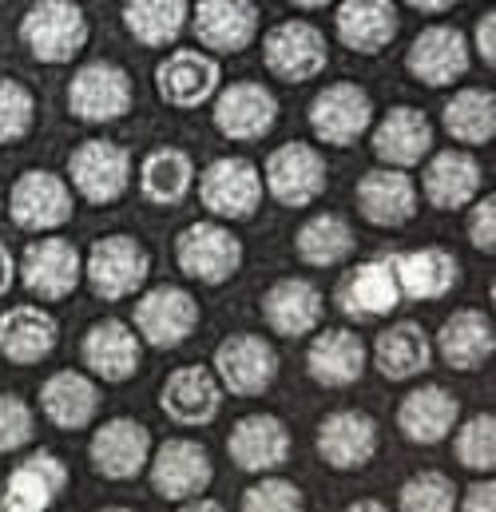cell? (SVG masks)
<instances>
[{"mask_svg": "<svg viewBox=\"0 0 496 512\" xmlns=\"http://www.w3.org/2000/svg\"><path fill=\"white\" fill-rule=\"evenodd\" d=\"M445 131L461 143V147H485L496 135V96L489 88H461L445 112H441Z\"/></svg>", "mask_w": 496, "mask_h": 512, "instance_id": "obj_41", "label": "cell"}, {"mask_svg": "<svg viewBox=\"0 0 496 512\" xmlns=\"http://www.w3.org/2000/svg\"><path fill=\"white\" fill-rule=\"evenodd\" d=\"M350 509H381V501H354Z\"/></svg>", "mask_w": 496, "mask_h": 512, "instance_id": "obj_53", "label": "cell"}, {"mask_svg": "<svg viewBox=\"0 0 496 512\" xmlns=\"http://www.w3.org/2000/svg\"><path fill=\"white\" fill-rule=\"evenodd\" d=\"M8 215L20 231L52 235L72 219V187L56 171H24L8 191Z\"/></svg>", "mask_w": 496, "mask_h": 512, "instance_id": "obj_9", "label": "cell"}, {"mask_svg": "<svg viewBox=\"0 0 496 512\" xmlns=\"http://www.w3.org/2000/svg\"><path fill=\"white\" fill-rule=\"evenodd\" d=\"M36 433V417L28 409L24 397L16 393H0V453H16L32 441Z\"/></svg>", "mask_w": 496, "mask_h": 512, "instance_id": "obj_46", "label": "cell"}, {"mask_svg": "<svg viewBox=\"0 0 496 512\" xmlns=\"http://www.w3.org/2000/svg\"><path fill=\"white\" fill-rule=\"evenodd\" d=\"M457 417H461V405L441 385H417L397 405V429L413 445H441L457 429Z\"/></svg>", "mask_w": 496, "mask_h": 512, "instance_id": "obj_32", "label": "cell"}, {"mask_svg": "<svg viewBox=\"0 0 496 512\" xmlns=\"http://www.w3.org/2000/svg\"><path fill=\"white\" fill-rule=\"evenodd\" d=\"M370 358L381 378H389V382H413L433 362V338L425 334L421 322H393L389 330L377 334Z\"/></svg>", "mask_w": 496, "mask_h": 512, "instance_id": "obj_35", "label": "cell"}, {"mask_svg": "<svg viewBox=\"0 0 496 512\" xmlns=\"http://www.w3.org/2000/svg\"><path fill=\"white\" fill-rule=\"evenodd\" d=\"M461 505H465V512H493L496 509V485L493 481H473Z\"/></svg>", "mask_w": 496, "mask_h": 512, "instance_id": "obj_48", "label": "cell"}, {"mask_svg": "<svg viewBox=\"0 0 496 512\" xmlns=\"http://www.w3.org/2000/svg\"><path fill=\"white\" fill-rule=\"evenodd\" d=\"M0 215H4V191H0Z\"/></svg>", "mask_w": 496, "mask_h": 512, "instance_id": "obj_54", "label": "cell"}, {"mask_svg": "<svg viewBox=\"0 0 496 512\" xmlns=\"http://www.w3.org/2000/svg\"><path fill=\"white\" fill-rule=\"evenodd\" d=\"M306 505L302 489L286 477H262L243 493V509L247 512H294Z\"/></svg>", "mask_w": 496, "mask_h": 512, "instance_id": "obj_45", "label": "cell"}, {"mask_svg": "<svg viewBox=\"0 0 496 512\" xmlns=\"http://www.w3.org/2000/svg\"><path fill=\"white\" fill-rule=\"evenodd\" d=\"M294 8H306V12H314V8H326V4H334V0H290Z\"/></svg>", "mask_w": 496, "mask_h": 512, "instance_id": "obj_52", "label": "cell"}, {"mask_svg": "<svg viewBox=\"0 0 496 512\" xmlns=\"http://www.w3.org/2000/svg\"><path fill=\"white\" fill-rule=\"evenodd\" d=\"M151 274V255L131 235H104L84 255V278L104 302H124L135 290H143Z\"/></svg>", "mask_w": 496, "mask_h": 512, "instance_id": "obj_3", "label": "cell"}, {"mask_svg": "<svg viewBox=\"0 0 496 512\" xmlns=\"http://www.w3.org/2000/svg\"><path fill=\"white\" fill-rule=\"evenodd\" d=\"M68 179H72L68 187L84 203L112 207L131 187V155L116 139H84L68 159Z\"/></svg>", "mask_w": 496, "mask_h": 512, "instance_id": "obj_2", "label": "cell"}, {"mask_svg": "<svg viewBox=\"0 0 496 512\" xmlns=\"http://www.w3.org/2000/svg\"><path fill=\"white\" fill-rule=\"evenodd\" d=\"M322 294L314 282L306 278H278L266 294H262V318L278 338H306L318 330L322 322Z\"/></svg>", "mask_w": 496, "mask_h": 512, "instance_id": "obj_28", "label": "cell"}, {"mask_svg": "<svg viewBox=\"0 0 496 512\" xmlns=\"http://www.w3.org/2000/svg\"><path fill=\"white\" fill-rule=\"evenodd\" d=\"M20 36L40 64H72L88 48L92 24L76 0H36L20 20Z\"/></svg>", "mask_w": 496, "mask_h": 512, "instance_id": "obj_1", "label": "cell"}, {"mask_svg": "<svg viewBox=\"0 0 496 512\" xmlns=\"http://www.w3.org/2000/svg\"><path fill=\"white\" fill-rule=\"evenodd\" d=\"M32 124H36V96L28 92V84L0 76V147L20 143Z\"/></svg>", "mask_w": 496, "mask_h": 512, "instance_id": "obj_43", "label": "cell"}, {"mask_svg": "<svg viewBox=\"0 0 496 512\" xmlns=\"http://www.w3.org/2000/svg\"><path fill=\"white\" fill-rule=\"evenodd\" d=\"M16 274L32 298L64 302L84 278V255L76 251V243L60 239V235H40L20 251Z\"/></svg>", "mask_w": 496, "mask_h": 512, "instance_id": "obj_5", "label": "cell"}, {"mask_svg": "<svg viewBox=\"0 0 496 512\" xmlns=\"http://www.w3.org/2000/svg\"><path fill=\"white\" fill-rule=\"evenodd\" d=\"M473 211H469V243L481 251V255H493L496 251V199L493 195H485V199H473L469 203Z\"/></svg>", "mask_w": 496, "mask_h": 512, "instance_id": "obj_47", "label": "cell"}, {"mask_svg": "<svg viewBox=\"0 0 496 512\" xmlns=\"http://www.w3.org/2000/svg\"><path fill=\"white\" fill-rule=\"evenodd\" d=\"M147 465H151L155 497L175 501V505H187V501L203 497L207 485L215 481L211 453L199 441H187V437H175V441H163L159 449H151Z\"/></svg>", "mask_w": 496, "mask_h": 512, "instance_id": "obj_10", "label": "cell"}, {"mask_svg": "<svg viewBox=\"0 0 496 512\" xmlns=\"http://www.w3.org/2000/svg\"><path fill=\"white\" fill-rule=\"evenodd\" d=\"M215 96H219L215 100V128L235 143H254L262 135H270L278 124V100L258 80H239Z\"/></svg>", "mask_w": 496, "mask_h": 512, "instance_id": "obj_19", "label": "cell"}, {"mask_svg": "<svg viewBox=\"0 0 496 512\" xmlns=\"http://www.w3.org/2000/svg\"><path fill=\"white\" fill-rule=\"evenodd\" d=\"M370 362L366 342L358 338V330L346 326H330V330H314V342L306 350V374L326 389H350L362 382Z\"/></svg>", "mask_w": 496, "mask_h": 512, "instance_id": "obj_23", "label": "cell"}, {"mask_svg": "<svg viewBox=\"0 0 496 512\" xmlns=\"http://www.w3.org/2000/svg\"><path fill=\"white\" fill-rule=\"evenodd\" d=\"M68 489V465L56 453H28L4 481L0 505L12 512H40L56 505Z\"/></svg>", "mask_w": 496, "mask_h": 512, "instance_id": "obj_24", "label": "cell"}, {"mask_svg": "<svg viewBox=\"0 0 496 512\" xmlns=\"http://www.w3.org/2000/svg\"><path fill=\"white\" fill-rule=\"evenodd\" d=\"M80 354H84V366H88V374H92L96 382L120 385V382H127V378H135L143 350H139V334H135L127 322L108 318V322H96V326L84 334Z\"/></svg>", "mask_w": 496, "mask_h": 512, "instance_id": "obj_30", "label": "cell"}, {"mask_svg": "<svg viewBox=\"0 0 496 512\" xmlns=\"http://www.w3.org/2000/svg\"><path fill=\"white\" fill-rule=\"evenodd\" d=\"M469 60H473L469 40H465V32H457L453 24H433V28H425V32L409 44V52H405L409 76H413L417 84H425V88H449V84H457V80L469 72Z\"/></svg>", "mask_w": 496, "mask_h": 512, "instance_id": "obj_17", "label": "cell"}, {"mask_svg": "<svg viewBox=\"0 0 496 512\" xmlns=\"http://www.w3.org/2000/svg\"><path fill=\"white\" fill-rule=\"evenodd\" d=\"M215 378L231 397H262L278 378V354L262 334H231L215 350Z\"/></svg>", "mask_w": 496, "mask_h": 512, "instance_id": "obj_14", "label": "cell"}, {"mask_svg": "<svg viewBox=\"0 0 496 512\" xmlns=\"http://www.w3.org/2000/svg\"><path fill=\"white\" fill-rule=\"evenodd\" d=\"M199 330V302L191 290L155 286L135 302V334L155 350H175Z\"/></svg>", "mask_w": 496, "mask_h": 512, "instance_id": "obj_12", "label": "cell"}, {"mask_svg": "<svg viewBox=\"0 0 496 512\" xmlns=\"http://www.w3.org/2000/svg\"><path fill=\"white\" fill-rule=\"evenodd\" d=\"M314 445L318 457L338 473L366 469L377 453V421L362 409H338L318 425Z\"/></svg>", "mask_w": 496, "mask_h": 512, "instance_id": "obj_20", "label": "cell"}, {"mask_svg": "<svg viewBox=\"0 0 496 512\" xmlns=\"http://www.w3.org/2000/svg\"><path fill=\"white\" fill-rule=\"evenodd\" d=\"M199 199L211 215L219 219H250L262 203V171L250 159H211L207 171L199 175Z\"/></svg>", "mask_w": 496, "mask_h": 512, "instance_id": "obj_15", "label": "cell"}, {"mask_svg": "<svg viewBox=\"0 0 496 512\" xmlns=\"http://www.w3.org/2000/svg\"><path fill=\"white\" fill-rule=\"evenodd\" d=\"M195 187V159L183 147H155L139 163V191L155 207H179Z\"/></svg>", "mask_w": 496, "mask_h": 512, "instance_id": "obj_38", "label": "cell"}, {"mask_svg": "<svg viewBox=\"0 0 496 512\" xmlns=\"http://www.w3.org/2000/svg\"><path fill=\"white\" fill-rule=\"evenodd\" d=\"M358 215L370 223V227H381V231H397L405 227L413 215H417V183L405 167H373L358 179Z\"/></svg>", "mask_w": 496, "mask_h": 512, "instance_id": "obj_16", "label": "cell"}, {"mask_svg": "<svg viewBox=\"0 0 496 512\" xmlns=\"http://www.w3.org/2000/svg\"><path fill=\"white\" fill-rule=\"evenodd\" d=\"M477 52L485 64H496V12H485L477 20Z\"/></svg>", "mask_w": 496, "mask_h": 512, "instance_id": "obj_49", "label": "cell"}, {"mask_svg": "<svg viewBox=\"0 0 496 512\" xmlns=\"http://www.w3.org/2000/svg\"><path fill=\"white\" fill-rule=\"evenodd\" d=\"M334 32L350 52L377 56L397 36V8L389 0H342L334 12Z\"/></svg>", "mask_w": 496, "mask_h": 512, "instance_id": "obj_36", "label": "cell"}, {"mask_svg": "<svg viewBox=\"0 0 496 512\" xmlns=\"http://www.w3.org/2000/svg\"><path fill=\"white\" fill-rule=\"evenodd\" d=\"M262 60H266V68L278 80L306 84V80H314L326 68L330 48H326V36H322L318 24H310V20H282V24H274L262 36Z\"/></svg>", "mask_w": 496, "mask_h": 512, "instance_id": "obj_8", "label": "cell"}, {"mask_svg": "<svg viewBox=\"0 0 496 512\" xmlns=\"http://www.w3.org/2000/svg\"><path fill=\"white\" fill-rule=\"evenodd\" d=\"M409 8H417V12H449L457 0H405Z\"/></svg>", "mask_w": 496, "mask_h": 512, "instance_id": "obj_51", "label": "cell"}, {"mask_svg": "<svg viewBox=\"0 0 496 512\" xmlns=\"http://www.w3.org/2000/svg\"><path fill=\"white\" fill-rule=\"evenodd\" d=\"M12 278H16V258H12V251L0 243V294H8Z\"/></svg>", "mask_w": 496, "mask_h": 512, "instance_id": "obj_50", "label": "cell"}, {"mask_svg": "<svg viewBox=\"0 0 496 512\" xmlns=\"http://www.w3.org/2000/svg\"><path fill=\"white\" fill-rule=\"evenodd\" d=\"M175 262L191 282L203 286H223L239 274L243 266V243L231 227L219 223H191L175 239Z\"/></svg>", "mask_w": 496, "mask_h": 512, "instance_id": "obj_6", "label": "cell"}, {"mask_svg": "<svg viewBox=\"0 0 496 512\" xmlns=\"http://www.w3.org/2000/svg\"><path fill=\"white\" fill-rule=\"evenodd\" d=\"M131 104H135L131 76L112 60H92L76 68L68 84V112L80 124H116L131 112Z\"/></svg>", "mask_w": 496, "mask_h": 512, "instance_id": "obj_4", "label": "cell"}, {"mask_svg": "<svg viewBox=\"0 0 496 512\" xmlns=\"http://www.w3.org/2000/svg\"><path fill=\"white\" fill-rule=\"evenodd\" d=\"M191 24L207 52L239 56L258 36V4L254 0H199L191 12Z\"/></svg>", "mask_w": 496, "mask_h": 512, "instance_id": "obj_22", "label": "cell"}, {"mask_svg": "<svg viewBox=\"0 0 496 512\" xmlns=\"http://www.w3.org/2000/svg\"><path fill=\"white\" fill-rule=\"evenodd\" d=\"M334 302L354 322L389 318L401 306V286H397L393 255H373L366 262H358L354 270H346V278L334 290Z\"/></svg>", "mask_w": 496, "mask_h": 512, "instance_id": "obj_13", "label": "cell"}, {"mask_svg": "<svg viewBox=\"0 0 496 512\" xmlns=\"http://www.w3.org/2000/svg\"><path fill=\"white\" fill-rule=\"evenodd\" d=\"M393 270H397L401 298H413V302H441L461 278L457 255L445 247H417V251L393 255Z\"/></svg>", "mask_w": 496, "mask_h": 512, "instance_id": "obj_34", "label": "cell"}, {"mask_svg": "<svg viewBox=\"0 0 496 512\" xmlns=\"http://www.w3.org/2000/svg\"><path fill=\"white\" fill-rule=\"evenodd\" d=\"M151 429L139 425L135 417H112L104 421L96 433H92V445H88V457H92V469L108 481H131L147 469L151 461Z\"/></svg>", "mask_w": 496, "mask_h": 512, "instance_id": "obj_18", "label": "cell"}, {"mask_svg": "<svg viewBox=\"0 0 496 512\" xmlns=\"http://www.w3.org/2000/svg\"><path fill=\"white\" fill-rule=\"evenodd\" d=\"M159 409L179 425H211L223 409V385L207 366H179L159 389Z\"/></svg>", "mask_w": 496, "mask_h": 512, "instance_id": "obj_25", "label": "cell"}, {"mask_svg": "<svg viewBox=\"0 0 496 512\" xmlns=\"http://www.w3.org/2000/svg\"><path fill=\"white\" fill-rule=\"evenodd\" d=\"M227 453L243 473H270L290 461V429L274 413H247L231 429Z\"/></svg>", "mask_w": 496, "mask_h": 512, "instance_id": "obj_27", "label": "cell"}, {"mask_svg": "<svg viewBox=\"0 0 496 512\" xmlns=\"http://www.w3.org/2000/svg\"><path fill=\"white\" fill-rule=\"evenodd\" d=\"M40 409L64 433L88 429L96 409H100V385L92 382L88 374H80V370H60V374H52L48 382L40 385Z\"/></svg>", "mask_w": 496, "mask_h": 512, "instance_id": "obj_37", "label": "cell"}, {"mask_svg": "<svg viewBox=\"0 0 496 512\" xmlns=\"http://www.w3.org/2000/svg\"><path fill=\"white\" fill-rule=\"evenodd\" d=\"M191 8L187 0H127L124 28L143 48H167L187 28Z\"/></svg>", "mask_w": 496, "mask_h": 512, "instance_id": "obj_40", "label": "cell"}, {"mask_svg": "<svg viewBox=\"0 0 496 512\" xmlns=\"http://www.w3.org/2000/svg\"><path fill=\"white\" fill-rule=\"evenodd\" d=\"M373 155L385 167H417L433 151V124L421 108H389L373 124Z\"/></svg>", "mask_w": 496, "mask_h": 512, "instance_id": "obj_26", "label": "cell"}, {"mask_svg": "<svg viewBox=\"0 0 496 512\" xmlns=\"http://www.w3.org/2000/svg\"><path fill=\"white\" fill-rule=\"evenodd\" d=\"M397 505L405 512H449L457 505V489H453V481L445 473L425 469V473H417V477H409L401 485Z\"/></svg>", "mask_w": 496, "mask_h": 512, "instance_id": "obj_44", "label": "cell"}, {"mask_svg": "<svg viewBox=\"0 0 496 512\" xmlns=\"http://www.w3.org/2000/svg\"><path fill=\"white\" fill-rule=\"evenodd\" d=\"M219 80H223L219 64H215L207 52H199V48H179V52H171V56L155 68V88H159V96H163L171 108H179V112H191V108L215 100Z\"/></svg>", "mask_w": 496, "mask_h": 512, "instance_id": "obj_21", "label": "cell"}, {"mask_svg": "<svg viewBox=\"0 0 496 512\" xmlns=\"http://www.w3.org/2000/svg\"><path fill=\"white\" fill-rule=\"evenodd\" d=\"M262 191L274 195V203L282 207H310L326 191V159L318 155V147L290 139L270 151L262 171Z\"/></svg>", "mask_w": 496, "mask_h": 512, "instance_id": "obj_7", "label": "cell"}, {"mask_svg": "<svg viewBox=\"0 0 496 512\" xmlns=\"http://www.w3.org/2000/svg\"><path fill=\"white\" fill-rule=\"evenodd\" d=\"M496 350L493 318L485 310H457L453 318H445V326L437 330V354L449 370L473 374L481 370Z\"/></svg>", "mask_w": 496, "mask_h": 512, "instance_id": "obj_33", "label": "cell"}, {"mask_svg": "<svg viewBox=\"0 0 496 512\" xmlns=\"http://www.w3.org/2000/svg\"><path fill=\"white\" fill-rule=\"evenodd\" d=\"M457 461L473 473H493L496 465V417L477 413L457 429Z\"/></svg>", "mask_w": 496, "mask_h": 512, "instance_id": "obj_42", "label": "cell"}, {"mask_svg": "<svg viewBox=\"0 0 496 512\" xmlns=\"http://www.w3.org/2000/svg\"><path fill=\"white\" fill-rule=\"evenodd\" d=\"M60 342V326L48 310L20 302L0 314V354L12 366H40Z\"/></svg>", "mask_w": 496, "mask_h": 512, "instance_id": "obj_29", "label": "cell"}, {"mask_svg": "<svg viewBox=\"0 0 496 512\" xmlns=\"http://www.w3.org/2000/svg\"><path fill=\"white\" fill-rule=\"evenodd\" d=\"M421 187L437 211H461L481 195V163L465 147H445L425 163Z\"/></svg>", "mask_w": 496, "mask_h": 512, "instance_id": "obj_31", "label": "cell"}, {"mask_svg": "<svg viewBox=\"0 0 496 512\" xmlns=\"http://www.w3.org/2000/svg\"><path fill=\"white\" fill-rule=\"evenodd\" d=\"M310 128L326 147H354L373 128L370 92L354 80H338L322 88L310 104Z\"/></svg>", "mask_w": 496, "mask_h": 512, "instance_id": "obj_11", "label": "cell"}, {"mask_svg": "<svg viewBox=\"0 0 496 512\" xmlns=\"http://www.w3.org/2000/svg\"><path fill=\"white\" fill-rule=\"evenodd\" d=\"M294 251L306 266H318V270L338 266L354 255V227L334 211L310 215L294 235Z\"/></svg>", "mask_w": 496, "mask_h": 512, "instance_id": "obj_39", "label": "cell"}]
</instances>
